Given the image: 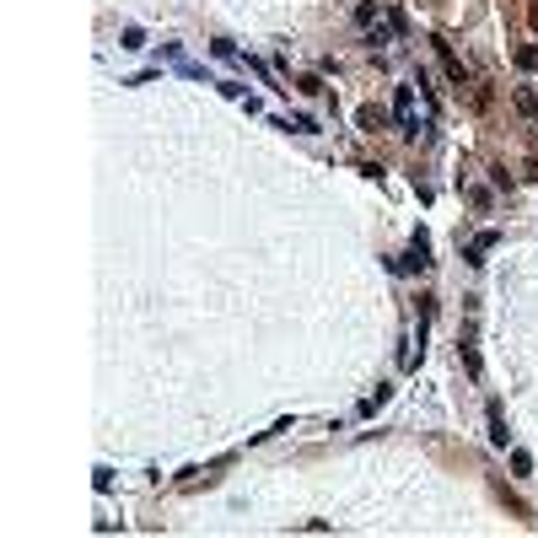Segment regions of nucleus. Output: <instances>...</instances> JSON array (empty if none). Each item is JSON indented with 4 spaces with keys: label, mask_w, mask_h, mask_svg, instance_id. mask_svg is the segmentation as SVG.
<instances>
[{
    "label": "nucleus",
    "mask_w": 538,
    "mask_h": 538,
    "mask_svg": "<svg viewBox=\"0 0 538 538\" xmlns=\"http://www.w3.org/2000/svg\"><path fill=\"white\" fill-rule=\"evenodd\" d=\"M490 441H496V447H506V441H512V431H506V420H500L496 409H490Z\"/></svg>",
    "instance_id": "nucleus-5"
},
{
    "label": "nucleus",
    "mask_w": 538,
    "mask_h": 538,
    "mask_svg": "<svg viewBox=\"0 0 538 538\" xmlns=\"http://www.w3.org/2000/svg\"><path fill=\"white\" fill-rule=\"evenodd\" d=\"M355 124H361V129H372V135H377V129H388V113H382L377 103H366L361 113H355Z\"/></svg>",
    "instance_id": "nucleus-3"
},
{
    "label": "nucleus",
    "mask_w": 538,
    "mask_h": 538,
    "mask_svg": "<svg viewBox=\"0 0 538 538\" xmlns=\"http://www.w3.org/2000/svg\"><path fill=\"white\" fill-rule=\"evenodd\" d=\"M496 243H500V231H479L474 243H468V253H463V259H468V264H484V253L496 248Z\"/></svg>",
    "instance_id": "nucleus-2"
},
{
    "label": "nucleus",
    "mask_w": 538,
    "mask_h": 538,
    "mask_svg": "<svg viewBox=\"0 0 538 538\" xmlns=\"http://www.w3.org/2000/svg\"><path fill=\"white\" fill-rule=\"evenodd\" d=\"M512 103H517V113H522V119H533V124H538V97L528 92V86H517V92H512Z\"/></svg>",
    "instance_id": "nucleus-4"
},
{
    "label": "nucleus",
    "mask_w": 538,
    "mask_h": 538,
    "mask_svg": "<svg viewBox=\"0 0 538 538\" xmlns=\"http://www.w3.org/2000/svg\"><path fill=\"white\" fill-rule=\"evenodd\" d=\"M296 92H307V97H323L329 86H323V76H302V81H296Z\"/></svg>",
    "instance_id": "nucleus-6"
},
{
    "label": "nucleus",
    "mask_w": 538,
    "mask_h": 538,
    "mask_svg": "<svg viewBox=\"0 0 538 538\" xmlns=\"http://www.w3.org/2000/svg\"><path fill=\"white\" fill-rule=\"evenodd\" d=\"M533 65H538V49H533V43H522V49H517V70H533Z\"/></svg>",
    "instance_id": "nucleus-7"
},
{
    "label": "nucleus",
    "mask_w": 538,
    "mask_h": 538,
    "mask_svg": "<svg viewBox=\"0 0 538 538\" xmlns=\"http://www.w3.org/2000/svg\"><path fill=\"white\" fill-rule=\"evenodd\" d=\"M393 113H398V135H420V119H414V86H398L393 92Z\"/></svg>",
    "instance_id": "nucleus-1"
},
{
    "label": "nucleus",
    "mask_w": 538,
    "mask_h": 538,
    "mask_svg": "<svg viewBox=\"0 0 538 538\" xmlns=\"http://www.w3.org/2000/svg\"><path fill=\"white\" fill-rule=\"evenodd\" d=\"M512 468H517V474H533V457H528V453L517 447V453H512Z\"/></svg>",
    "instance_id": "nucleus-8"
}]
</instances>
